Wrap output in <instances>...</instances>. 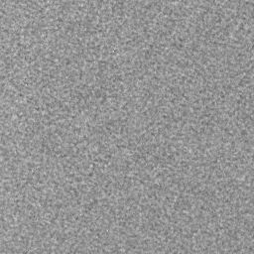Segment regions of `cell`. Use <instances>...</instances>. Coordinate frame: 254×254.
<instances>
[]
</instances>
